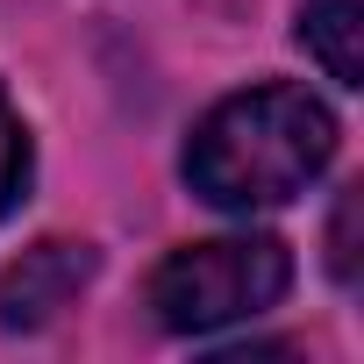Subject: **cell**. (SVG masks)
<instances>
[{
  "label": "cell",
  "instance_id": "cell-6",
  "mask_svg": "<svg viewBox=\"0 0 364 364\" xmlns=\"http://www.w3.org/2000/svg\"><path fill=\"white\" fill-rule=\"evenodd\" d=\"M357 215H364V186H350L343 200H336V215H328V272L350 286L357 279Z\"/></svg>",
  "mask_w": 364,
  "mask_h": 364
},
{
  "label": "cell",
  "instance_id": "cell-3",
  "mask_svg": "<svg viewBox=\"0 0 364 364\" xmlns=\"http://www.w3.org/2000/svg\"><path fill=\"white\" fill-rule=\"evenodd\" d=\"M100 272V250L93 243H72V236H50L36 250H22L8 272H0V328H50L79 293L86 279Z\"/></svg>",
  "mask_w": 364,
  "mask_h": 364
},
{
  "label": "cell",
  "instance_id": "cell-2",
  "mask_svg": "<svg viewBox=\"0 0 364 364\" xmlns=\"http://www.w3.org/2000/svg\"><path fill=\"white\" fill-rule=\"evenodd\" d=\"M286 286H293V250L279 236H215L171 250L150 272L143 300L171 336H215L229 321H257L264 307H279Z\"/></svg>",
  "mask_w": 364,
  "mask_h": 364
},
{
  "label": "cell",
  "instance_id": "cell-1",
  "mask_svg": "<svg viewBox=\"0 0 364 364\" xmlns=\"http://www.w3.org/2000/svg\"><path fill=\"white\" fill-rule=\"evenodd\" d=\"M336 157V114L307 86H243L215 100L186 136V186L222 215L300 200Z\"/></svg>",
  "mask_w": 364,
  "mask_h": 364
},
{
  "label": "cell",
  "instance_id": "cell-5",
  "mask_svg": "<svg viewBox=\"0 0 364 364\" xmlns=\"http://www.w3.org/2000/svg\"><path fill=\"white\" fill-rule=\"evenodd\" d=\"M29 171H36V143H29V122L15 114V100L0 93V222H8L29 193Z\"/></svg>",
  "mask_w": 364,
  "mask_h": 364
},
{
  "label": "cell",
  "instance_id": "cell-4",
  "mask_svg": "<svg viewBox=\"0 0 364 364\" xmlns=\"http://www.w3.org/2000/svg\"><path fill=\"white\" fill-rule=\"evenodd\" d=\"M300 43L336 86H364V0H307Z\"/></svg>",
  "mask_w": 364,
  "mask_h": 364
}]
</instances>
